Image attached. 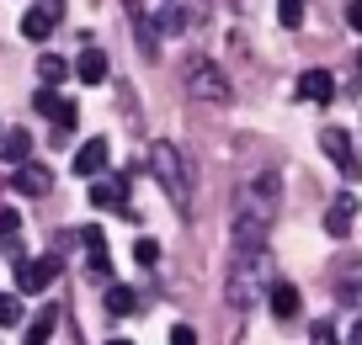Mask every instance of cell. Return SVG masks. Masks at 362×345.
I'll use <instances>...</instances> for the list:
<instances>
[{"label": "cell", "mask_w": 362, "mask_h": 345, "mask_svg": "<svg viewBox=\"0 0 362 345\" xmlns=\"http://www.w3.org/2000/svg\"><path fill=\"white\" fill-rule=\"evenodd\" d=\"M149 170H155V181L165 186L170 207H176L181 218H192V212H197V202H192V176H187V159H181V149L170 144V138L149 144Z\"/></svg>", "instance_id": "1"}, {"label": "cell", "mask_w": 362, "mask_h": 345, "mask_svg": "<svg viewBox=\"0 0 362 345\" xmlns=\"http://www.w3.org/2000/svg\"><path fill=\"white\" fill-rule=\"evenodd\" d=\"M277 202H283V181H277V170H261L256 181H245V186H240L235 212H245V218L272 223V218H277Z\"/></svg>", "instance_id": "2"}, {"label": "cell", "mask_w": 362, "mask_h": 345, "mask_svg": "<svg viewBox=\"0 0 362 345\" xmlns=\"http://www.w3.org/2000/svg\"><path fill=\"white\" fill-rule=\"evenodd\" d=\"M187 90H192V101H208V107H229L235 101V85L224 80V69L214 59H187Z\"/></svg>", "instance_id": "3"}, {"label": "cell", "mask_w": 362, "mask_h": 345, "mask_svg": "<svg viewBox=\"0 0 362 345\" xmlns=\"http://www.w3.org/2000/svg\"><path fill=\"white\" fill-rule=\"evenodd\" d=\"M272 271V255L256 250V255H229V308H250L256 298V282Z\"/></svg>", "instance_id": "4"}, {"label": "cell", "mask_w": 362, "mask_h": 345, "mask_svg": "<svg viewBox=\"0 0 362 345\" xmlns=\"http://www.w3.org/2000/svg\"><path fill=\"white\" fill-rule=\"evenodd\" d=\"M80 245H86V277L107 282L112 277V255H107V234L96 223H80Z\"/></svg>", "instance_id": "5"}, {"label": "cell", "mask_w": 362, "mask_h": 345, "mask_svg": "<svg viewBox=\"0 0 362 345\" xmlns=\"http://www.w3.org/2000/svg\"><path fill=\"white\" fill-rule=\"evenodd\" d=\"M54 277H59V255L22 260L16 266V292H43V287H54Z\"/></svg>", "instance_id": "6"}, {"label": "cell", "mask_w": 362, "mask_h": 345, "mask_svg": "<svg viewBox=\"0 0 362 345\" xmlns=\"http://www.w3.org/2000/svg\"><path fill=\"white\" fill-rule=\"evenodd\" d=\"M33 107L43 111V117H54V128H59V133H69V128H75V117H80V107H75V101H64L59 90H37V96H33Z\"/></svg>", "instance_id": "7"}, {"label": "cell", "mask_w": 362, "mask_h": 345, "mask_svg": "<svg viewBox=\"0 0 362 345\" xmlns=\"http://www.w3.org/2000/svg\"><path fill=\"white\" fill-rule=\"evenodd\" d=\"M320 149L341 165V176H346V181L357 176V155H351V133H346V128H325V133H320Z\"/></svg>", "instance_id": "8"}, {"label": "cell", "mask_w": 362, "mask_h": 345, "mask_svg": "<svg viewBox=\"0 0 362 345\" xmlns=\"http://www.w3.org/2000/svg\"><path fill=\"white\" fill-rule=\"evenodd\" d=\"M330 96H336V75H330V69H304V75H298V101L325 107Z\"/></svg>", "instance_id": "9"}, {"label": "cell", "mask_w": 362, "mask_h": 345, "mask_svg": "<svg viewBox=\"0 0 362 345\" xmlns=\"http://www.w3.org/2000/svg\"><path fill=\"white\" fill-rule=\"evenodd\" d=\"M54 16H59V0H43V6H33V11L22 16V37H33V43H43V37H54Z\"/></svg>", "instance_id": "10"}, {"label": "cell", "mask_w": 362, "mask_h": 345, "mask_svg": "<svg viewBox=\"0 0 362 345\" xmlns=\"http://www.w3.org/2000/svg\"><path fill=\"white\" fill-rule=\"evenodd\" d=\"M351 218H357V197H351V191H341V197L330 202V212H325V234H330V239H346V234H351Z\"/></svg>", "instance_id": "11"}, {"label": "cell", "mask_w": 362, "mask_h": 345, "mask_svg": "<svg viewBox=\"0 0 362 345\" xmlns=\"http://www.w3.org/2000/svg\"><path fill=\"white\" fill-rule=\"evenodd\" d=\"M107 159H112V149H107V138H86L75 155V176H102Z\"/></svg>", "instance_id": "12"}, {"label": "cell", "mask_w": 362, "mask_h": 345, "mask_svg": "<svg viewBox=\"0 0 362 345\" xmlns=\"http://www.w3.org/2000/svg\"><path fill=\"white\" fill-rule=\"evenodd\" d=\"M0 159H6V165H33V133H27V128H11V133L0 138Z\"/></svg>", "instance_id": "13"}, {"label": "cell", "mask_w": 362, "mask_h": 345, "mask_svg": "<svg viewBox=\"0 0 362 345\" xmlns=\"http://www.w3.org/2000/svg\"><path fill=\"white\" fill-rule=\"evenodd\" d=\"M11 186L22 191V197H43V191L54 186V170H48V165H22V170H16V181H11Z\"/></svg>", "instance_id": "14"}, {"label": "cell", "mask_w": 362, "mask_h": 345, "mask_svg": "<svg viewBox=\"0 0 362 345\" xmlns=\"http://www.w3.org/2000/svg\"><path fill=\"white\" fill-rule=\"evenodd\" d=\"M0 245H6V255H11L16 260V266H22V218H16V212L11 207H0Z\"/></svg>", "instance_id": "15"}, {"label": "cell", "mask_w": 362, "mask_h": 345, "mask_svg": "<svg viewBox=\"0 0 362 345\" xmlns=\"http://www.w3.org/2000/svg\"><path fill=\"white\" fill-rule=\"evenodd\" d=\"M298 308H304V303H298L293 282H272V313H277V319H293Z\"/></svg>", "instance_id": "16"}, {"label": "cell", "mask_w": 362, "mask_h": 345, "mask_svg": "<svg viewBox=\"0 0 362 345\" xmlns=\"http://www.w3.org/2000/svg\"><path fill=\"white\" fill-rule=\"evenodd\" d=\"M90 202H96V207H128V181H96V186H90Z\"/></svg>", "instance_id": "17"}, {"label": "cell", "mask_w": 362, "mask_h": 345, "mask_svg": "<svg viewBox=\"0 0 362 345\" xmlns=\"http://www.w3.org/2000/svg\"><path fill=\"white\" fill-rule=\"evenodd\" d=\"M75 75H80V85H102V80H107V54L86 48V54H80V64H75Z\"/></svg>", "instance_id": "18"}, {"label": "cell", "mask_w": 362, "mask_h": 345, "mask_svg": "<svg viewBox=\"0 0 362 345\" xmlns=\"http://www.w3.org/2000/svg\"><path fill=\"white\" fill-rule=\"evenodd\" d=\"M149 22H155L160 37H181V32H187V11H181V6H160Z\"/></svg>", "instance_id": "19"}, {"label": "cell", "mask_w": 362, "mask_h": 345, "mask_svg": "<svg viewBox=\"0 0 362 345\" xmlns=\"http://www.w3.org/2000/svg\"><path fill=\"white\" fill-rule=\"evenodd\" d=\"M54 324H59V308H43L33 324H27L22 340H27V345H48V340H54Z\"/></svg>", "instance_id": "20"}, {"label": "cell", "mask_w": 362, "mask_h": 345, "mask_svg": "<svg viewBox=\"0 0 362 345\" xmlns=\"http://www.w3.org/2000/svg\"><path fill=\"white\" fill-rule=\"evenodd\" d=\"M64 75H69V64H64L59 54H43V59H37V80H43V90H54Z\"/></svg>", "instance_id": "21"}, {"label": "cell", "mask_w": 362, "mask_h": 345, "mask_svg": "<svg viewBox=\"0 0 362 345\" xmlns=\"http://www.w3.org/2000/svg\"><path fill=\"white\" fill-rule=\"evenodd\" d=\"M107 313H117V319H123V313H134L139 308V298H134V287H107Z\"/></svg>", "instance_id": "22"}, {"label": "cell", "mask_w": 362, "mask_h": 345, "mask_svg": "<svg viewBox=\"0 0 362 345\" xmlns=\"http://www.w3.org/2000/svg\"><path fill=\"white\" fill-rule=\"evenodd\" d=\"M277 22H283L288 32H298V27H304V0H277Z\"/></svg>", "instance_id": "23"}, {"label": "cell", "mask_w": 362, "mask_h": 345, "mask_svg": "<svg viewBox=\"0 0 362 345\" xmlns=\"http://www.w3.org/2000/svg\"><path fill=\"white\" fill-rule=\"evenodd\" d=\"M11 324H22V298H16V292H0V329H11Z\"/></svg>", "instance_id": "24"}, {"label": "cell", "mask_w": 362, "mask_h": 345, "mask_svg": "<svg viewBox=\"0 0 362 345\" xmlns=\"http://www.w3.org/2000/svg\"><path fill=\"white\" fill-rule=\"evenodd\" d=\"M309 345H341V340H336V324H330V319H315V329H309Z\"/></svg>", "instance_id": "25"}, {"label": "cell", "mask_w": 362, "mask_h": 345, "mask_svg": "<svg viewBox=\"0 0 362 345\" xmlns=\"http://www.w3.org/2000/svg\"><path fill=\"white\" fill-rule=\"evenodd\" d=\"M134 260H139V266H155V260H160V245H155V239H139V245H134Z\"/></svg>", "instance_id": "26"}, {"label": "cell", "mask_w": 362, "mask_h": 345, "mask_svg": "<svg viewBox=\"0 0 362 345\" xmlns=\"http://www.w3.org/2000/svg\"><path fill=\"white\" fill-rule=\"evenodd\" d=\"M170 345H197V329L192 324H176V329H170Z\"/></svg>", "instance_id": "27"}, {"label": "cell", "mask_w": 362, "mask_h": 345, "mask_svg": "<svg viewBox=\"0 0 362 345\" xmlns=\"http://www.w3.org/2000/svg\"><path fill=\"white\" fill-rule=\"evenodd\" d=\"M346 27H351V32H362V0H351V6H346Z\"/></svg>", "instance_id": "28"}, {"label": "cell", "mask_w": 362, "mask_h": 345, "mask_svg": "<svg viewBox=\"0 0 362 345\" xmlns=\"http://www.w3.org/2000/svg\"><path fill=\"white\" fill-rule=\"evenodd\" d=\"M351 345H362V324H351Z\"/></svg>", "instance_id": "29"}, {"label": "cell", "mask_w": 362, "mask_h": 345, "mask_svg": "<svg viewBox=\"0 0 362 345\" xmlns=\"http://www.w3.org/2000/svg\"><path fill=\"white\" fill-rule=\"evenodd\" d=\"M107 345H134V340H107Z\"/></svg>", "instance_id": "30"}, {"label": "cell", "mask_w": 362, "mask_h": 345, "mask_svg": "<svg viewBox=\"0 0 362 345\" xmlns=\"http://www.w3.org/2000/svg\"><path fill=\"white\" fill-rule=\"evenodd\" d=\"M357 59H362V54H357Z\"/></svg>", "instance_id": "31"}]
</instances>
